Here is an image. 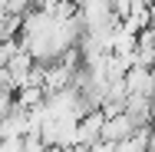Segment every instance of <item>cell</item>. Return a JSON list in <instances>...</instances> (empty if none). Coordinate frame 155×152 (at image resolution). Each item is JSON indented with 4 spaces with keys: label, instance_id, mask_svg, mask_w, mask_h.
<instances>
[{
    "label": "cell",
    "instance_id": "6da1fadb",
    "mask_svg": "<svg viewBox=\"0 0 155 152\" xmlns=\"http://www.w3.org/2000/svg\"><path fill=\"white\" fill-rule=\"evenodd\" d=\"M102 122H106L102 109H96V113L79 119V126H76V149L79 152H86V149H93L96 142H102Z\"/></svg>",
    "mask_w": 155,
    "mask_h": 152
},
{
    "label": "cell",
    "instance_id": "7a4b0ae2",
    "mask_svg": "<svg viewBox=\"0 0 155 152\" xmlns=\"http://www.w3.org/2000/svg\"><path fill=\"white\" fill-rule=\"evenodd\" d=\"M135 132H139V126L129 119L125 113L109 116V119L102 122V142H109V146H119V142H125V139H132Z\"/></svg>",
    "mask_w": 155,
    "mask_h": 152
}]
</instances>
